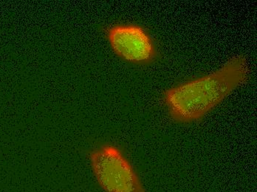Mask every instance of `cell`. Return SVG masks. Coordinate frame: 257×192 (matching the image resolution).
<instances>
[{"instance_id": "2", "label": "cell", "mask_w": 257, "mask_h": 192, "mask_svg": "<svg viewBox=\"0 0 257 192\" xmlns=\"http://www.w3.org/2000/svg\"><path fill=\"white\" fill-rule=\"evenodd\" d=\"M97 183L104 192H147L139 173L120 148L105 143L89 154Z\"/></svg>"}, {"instance_id": "1", "label": "cell", "mask_w": 257, "mask_h": 192, "mask_svg": "<svg viewBox=\"0 0 257 192\" xmlns=\"http://www.w3.org/2000/svg\"><path fill=\"white\" fill-rule=\"evenodd\" d=\"M249 76L247 59L231 58L215 71L174 86L164 92L163 100L172 121L190 124L203 119Z\"/></svg>"}, {"instance_id": "3", "label": "cell", "mask_w": 257, "mask_h": 192, "mask_svg": "<svg viewBox=\"0 0 257 192\" xmlns=\"http://www.w3.org/2000/svg\"><path fill=\"white\" fill-rule=\"evenodd\" d=\"M106 35L113 52L126 62L147 65L158 56L153 37L139 25H113L106 29Z\"/></svg>"}]
</instances>
